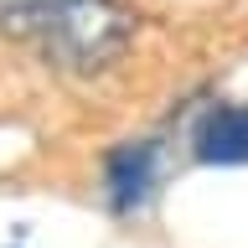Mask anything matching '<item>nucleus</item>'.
<instances>
[{"mask_svg": "<svg viewBox=\"0 0 248 248\" xmlns=\"http://www.w3.org/2000/svg\"><path fill=\"white\" fill-rule=\"evenodd\" d=\"M202 166H248V104L243 108H212L197 124L191 140Z\"/></svg>", "mask_w": 248, "mask_h": 248, "instance_id": "3", "label": "nucleus"}, {"mask_svg": "<svg viewBox=\"0 0 248 248\" xmlns=\"http://www.w3.org/2000/svg\"><path fill=\"white\" fill-rule=\"evenodd\" d=\"M135 36V16L124 11V0H78L36 36L42 57L67 78H93L108 62L124 57V46Z\"/></svg>", "mask_w": 248, "mask_h": 248, "instance_id": "1", "label": "nucleus"}, {"mask_svg": "<svg viewBox=\"0 0 248 248\" xmlns=\"http://www.w3.org/2000/svg\"><path fill=\"white\" fill-rule=\"evenodd\" d=\"M67 5H78V0H0V31L21 36V42H36Z\"/></svg>", "mask_w": 248, "mask_h": 248, "instance_id": "4", "label": "nucleus"}, {"mask_svg": "<svg viewBox=\"0 0 248 248\" xmlns=\"http://www.w3.org/2000/svg\"><path fill=\"white\" fill-rule=\"evenodd\" d=\"M155 186H160V145H150V140H129V145H119V150H108V160H104L108 212L135 217L140 207L155 197Z\"/></svg>", "mask_w": 248, "mask_h": 248, "instance_id": "2", "label": "nucleus"}]
</instances>
